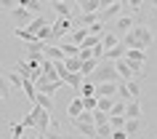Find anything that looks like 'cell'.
<instances>
[{
	"label": "cell",
	"mask_w": 157,
	"mask_h": 139,
	"mask_svg": "<svg viewBox=\"0 0 157 139\" xmlns=\"http://www.w3.org/2000/svg\"><path fill=\"white\" fill-rule=\"evenodd\" d=\"M88 80H91L93 86H96V83H120V75H117V70H115V62H99L96 72H93Z\"/></svg>",
	"instance_id": "obj_1"
},
{
	"label": "cell",
	"mask_w": 157,
	"mask_h": 139,
	"mask_svg": "<svg viewBox=\"0 0 157 139\" xmlns=\"http://www.w3.org/2000/svg\"><path fill=\"white\" fill-rule=\"evenodd\" d=\"M72 32V19H56L53 24H51V38L45 46H59V40L64 38V35Z\"/></svg>",
	"instance_id": "obj_2"
},
{
	"label": "cell",
	"mask_w": 157,
	"mask_h": 139,
	"mask_svg": "<svg viewBox=\"0 0 157 139\" xmlns=\"http://www.w3.org/2000/svg\"><path fill=\"white\" fill-rule=\"evenodd\" d=\"M131 35L136 38V43H139V48H141V51H147L149 46L155 43V35H152V30H149L147 24H133Z\"/></svg>",
	"instance_id": "obj_3"
},
{
	"label": "cell",
	"mask_w": 157,
	"mask_h": 139,
	"mask_svg": "<svg viewBox=\"0 0 157 139\" xmlns=\"http://www.w3.org/2000/svg\"><path fill=\"white\" fill-rule=\"evenodd\" d=\"M123 11H125V0H112V3H107V6L99 11V22L104 24L107 19H117V16H123Z\"/></svg>",
	"instance_id": "obj_4"
},
{
	"label": "cell",
	"mask_w": 157,
	"mask_h": 139,
	"mask_svg": "<svg viewBox=\"0 0 157 139\" xmlns=\"http://www.w3.org/2000/svg\"><path fill=\"white\" fill-rule=\"evenodd\" d=\"M11 16H13V22H16V30H27V27H29V22H32V14H29V11L27 8H21V6H16V8L11 11Z\"/></svg>",
	"instance_id": "obj_5"
},
{
	"label": "cell",
	"mask_w": 157,
	"mask_h": 139,
	"mask_svg": "<svg viewBox=\"0 0 157 139\" xmlns=\"http://www.w3.org/2000/svg\"><path fill=\"white\" fill-rule=\"evenodd\" d=\"M48 6L59 14V19H72V8H75V3H69V0H51Z\"/></svg>",
	"instance_id": "obj_6"
},
{
	"label": "cell",
	"mask_w": 157,
	"mask_h": 139,
	"mask_svg": "<svg viewBox=\"0 0 157 139\" xmlns=\"http://www.w3.org/2000/svg\"><path fill=\"white\" fill-rule=\"evenodd\" d=\"M93 96H96V99H99V96L115 99L117 96V83H96V86H93Z\"/></svg>",
	"instance_id": "obj_7"
},
{
	"label": "cell",
	"mask_w": 157,
	"mask_h": 139,
	"mask_svg": "<svg viewBox=\"0 0 157 139\" xmlns=\"http://www.w3.org/2000/svg\"><path fill=\"white\" fill-rule=\"evenodd\" d=\"M144 129H147V121H144V118H139V121H125V126H123V131L128 134V139H131V137H139Z\"/></svg>",
	"instance_id": "obj_8"
},
{
	"label": "cell",
	"mask_w": 157,
	"mask_h": 139,
	"mask_svg": "<svg viewBox=\"0 0 157 139\" xmlns=\"http://www.w3.org/2000/svg\"><path fill=\"white\" fill-rule=\"evenodd\" d=\"M77 8H80V14H99L107 3H101V0H80V3H75Z\"/></svg>",
	"instance_id": "obj_9"
},
{
	"label": "cell",
	"mask_w": 157,
	"mask_h": 139,
	"mask_svg": "<svg viewBox=\"0 0 157 139\" xmlns=\"http://www.w3.org/2000/svg\"><path fill=\"white\" fill-rule=\"evenodd\" d=\"M21 8H27L32 16H43V8L48 6V3H43V0H24V3H19Z\"/></svg>",
	"instance_id": "obj_10"
},
{
	"label": "cell",
	"mask_w": 157,
	"mask_h": 139,
	"mask_svg": "<svg viewBox=\"0 0 157 139\" xmlns=\"http://www.w3.org/2000/svg\"><path fill=\"white\" fill-rule=\"evenodd\" d=\"M139 118H144L141 115V102L136 99V102H128L125 104V121H139Z\"/></svg>",
	"instance_id": "obj_11"
},
{
	"label": "cell",
	"mask_w": 157,
	"mask_h": 139,
	"mask_svg": "<svg viewBox=\"0 0 157 139\" xmlns=\"http://www.w3.org/2000/svg\"><path fill=\"white\" fill-rule=\"evenodd\" d=\"M125 62L128 64H133V62H139V64H147V51H141V48H133V51H125Z\"/></svg>",
	"instance_id": "obj_12"
},
{
	"label": "cell",
	"mask_w": 157,
	"mask_h": 139,
	"mask_svg": "<svg viewBox=\"0 0 157 139\" xmlns=\"http://www.w3.org/2000/svg\"><path fill=\"white\" fill-rule=\"evenodd\" d=\"M83 80H85V78H80L77 72H67L64 78H61V83H64V86H69V88H75V91H80Z\"/></svg>",
	"instance_id": "obj_13"
},
{
	"label": "cell",
	"mask_w": 157,
	"mask_h": 139,
	"mask_svg": "<svg viewBox=\"0 0 157 139\" xmlns=\"http://www.w3.org/2000/svg\"><path fill=\"white\" fill-rule=\"evenodd\" d=\"M115 22H117V30H120V38H123L125 32H131L133 24H136V22H133V16H125V14H123V16H117Z\"/></svg>",
	"instance_id": "obj_14"
},
{
	"label": "cell",
	"mask_w": 157,
	"mask_h": 139,
	"mask_svg": "<svg viewBox=\"0 0 157 139\" xmlns=\"http://www.w3.org/2000/svg\"><path fill=\"white\" fill-rule=\"evenodd\" d=\"M85 38H88V30H85V27H75L72 32H69V43L77 46V48H80V43H83Z\"/></svg>",
	"instance_id": "obj_15"
},
{
	"label": "cell",
	"mask_w": 157,
	"mask_h": 139,
	"mask_svg": "<svg viewBox=\"0 0 157 139\" xmlns=\"http://www.w3.org/2000/svg\"><path fill=\"white\" fill-rule=\"evenodd\" d=\"M96 67H99V62H96V59H88V62H80V78H85V80H88V78H91V75L96 72Z\"/></svg>",
	"instance_id": "obj_16"
},
{
	"label": "cell",
	"mask_w": 157,
	"mask_h": 139,
	"mask_svg": "<svg viewBox=\"0 0 157 139\" xmlns=\"http://www.w3.org/2000/svg\"><path fill=\"white\" fill-rule=\"evenodd\" d=\"M43 27H48V19H45V16H35L32 22H29V27H27V32H29V35H37ZM35 40H37V38H35Z\"/></svg>",
	"instance_id": "obj_17"
},
{
	"label": "cell",
	"mask_w": 157,
	"mask_h": 139,
	"mask_svg": "<svg viewBox=\"0 0 157 139\" xmlns=\"http://www.w3.org/2000/svg\"><path fill=\"white\" fill-rule=\"evenodd\" d=\"M83 112V99L80 96H75L72 102H69V107H67V115H69V121H75L77 115Z\"/></svg>",
	"instance_id": "obj_18"
},
{
	"label": "cell",
	"mask_w": 157,
	"mask_h": 139,
	"mask_svg": "<svg viewBox=\"0 0 157 139\" xmlns=\"http://www.w3.org/2000/svg\"><path fill=\"white\" fill-rule=\"evenodd\" d=\"M117 43H120V35H115V32H104V35H101V48H104V51L115 48Z\"/></svg>",
	"instance_id": "obj_19"
},
{
	"label": "cell",
	"mask_w": 157,
	"mask_h": 139,
	"mask_svg": "<svg viewBox=\"0 0 157 139\" xmlns=\"http://www.w3.org/2000/svg\"><path fill=\"white\" fill-rule=\"evenodd\" d=\"M32 104H37L40 110L51 112V110H53V99H51V96H45V94H35V102H32Z\"/></svg>",
	"instance_id": "obj_20"
},
{
	"label": "cell",
	"mask_w": 157,
	"mask_h": 139,
	"mask_svg": "<svg viewBox=\"0 0 157 139\" xmlns=\"http://www.w3.org/2000/svg\"><path fill=\"white\" fill-rule=\"evenodd\" d=\"M72 126H75L77 131H80L83 137H88V139H96V126H91V123H75V121H72Z\"/></svg>",
	"instance_id": "obj_21"
},
{
	"label": "cell",
	"mask_w": 157,
	"mask_h": 139,
	"mask_svg": "<svg viewBox=\"0 0 157 139\" xmlns=\"http://www.w3.org/2000/svg\"><path fill=\"white\" fill-rule=\"evenodd\" d=\"M117 99H109V96H99L96 99V110H99V112H107L109 115V110H112V104H115Z\"/></svg>",
	"instance_id": "obj_22"
},
{
	"label": "cell",
	"mask_w": 157,
	"mask_h": 139,
	"mask_svg": "<svg viewBox=\"0 0 157 139\" xmlns=\"http://www.w3.org/2000/svg\"><path fill=\"white\" fill-rule=\"evenodd\" d=\"M59 51H61L67 59H69V56H75V59L80 56V48H77V46H72V43H59Z\"/></svg>",
	"instance_id": "obj_23"
},
{
	"label": "cell",
	"mask_w": 157,
	"mask_h": 139,
	"mask_svg": "<svg viewBox=\"0 0 157 139\" xmlns=\"http://www.w3.org/2000/svg\"><path fill=\"white\" fill-rule=\"evenodd\" d=\"M6 83H8V86H13V88H21V86H24L21 75H19V72H13V70H11V72H6Z\"/></svg>",
	"instance_id": "obj_24"
},
{
	"label": "cell",
	"mask_w": 157,
	"mask_h": 139,
	"mask_svg": "<svg viewBox=\"0 0 157 139\" xmlns=\"http://www.w3.org/2000/svg\"><path fill=\"white\" fill-rule=\"evenodd\" d=\"M61 64H64V70H67V72H77V75H80V59L69 56V59H64Z\"/></svg>",
	"instance_id": "obj_25"
},
{
	"label": "cell",
	"mask_w": 157,
	"mask_h": 139,
	"mask_svg": "<svg viewBox=\"0 0 157 139\" xmlns=\"http://www.w3.org/2000/svg\"><path fill=\"white\" fill-rule=\"evenodd\" d=\"M77 22H80V27H85V30H88L91 24H96V22H99V14H80V19H77Z\"/></svg>",
	"instance_id": "obj_26"
},
{
	"label": "cell",
	"mask_w": 157,
	"mask_h": 139,
	"mask_svg": "<svg viewBox=\"0 0 157 139\" xmlns=\"http://www.w3.org/2000/svg\"><path fill=\"white\" fill-rule=\"evenodd\" d=\"M125 86H128V94H131V102H136V99L141 96V86H139V80H128Z\"/></svg>",
	"instance_id": "obj_27"
},
{
	"label": "cell",
	"mask_w": 157,
	"mask_h": 139,
	"mask_svg": "<svg viewBox=\"0 0 157 139\" xmlns=\"http://www.w3.org/2000/svg\"><path fill=\"white\" fill-rule=\"evenodd\" d=\"M77 96H80V99L93 96V83L91 80H83V86H80V91H77Z\"/></svg>",
	"instance_id": "obj_28"
},
{
	"label": "cell",
	"mask_w": 157,
	"mask_h": 139,
	"mask_svg": "<svg viewBox=\"0 0 157 139\" xmlns=\"http://www.w3.org/2000/svg\"><path fill=\"white\" fill-rule=\"evenodd\" d=\"M109 118H125V102H115L109 110Z\"/></svg>",
	"instance_id": "obj_29"
},
{
	"label": "cell",
	"mask_w": 157,
	"mask_h": 139,
	"mask_svg": "<svg viewBox=\"0 0 157 139\" xmlns=\"http://www.w3.org/2000/svg\"><path fill=\"white\" fill-rule=\"evenodd\" d=\"M107 123H109V115L107 112H99V110L93 112V126H96V129H99V126H107Z\"/></svg>",
	"instance_id": "obj_30"
},
{
	"label": "cell",
	"mask_w": 157,
	"mask_h": 139,
	"mask_svg": "<svg viewBox=\"0 0 157 139\" xmlns=\"http://www.w3.org/2000/svg\"><path fill=\"white\" fill-rule=\"evenodd\" d=\"M21 88H24L27 99H29V102H35V94H37V91H35V83H32V80H24V86H21Z\"/></svg>",
	"instance_id": "obj_31"
},
{
	"label": "cell",
	"mask_w": 157,
	"mask_h": 139,
	"mask_svg": "<svg viewBox=\"0 0 157 139\" xmlns=\"http://www.w3.org/2000/svg\"><path fill=\"white\" fill-rule=\"evenodd\" d=\"M21 126H24V129H35V107H32V110H29V112L24 115V121H21Z\"/></svg>",
	"instance_id": "obj_32"
},
{
	"label": "cell",
	"mask_w": 157,
	"mask_h": 139,
	"mask_svg": "<svg viewBox=\"0 0 157 139\" xmlns=\"http://www.w3.org/2000/svg\"><path fill=\"white\" fill-rule=\"evenodd\" d=\"M109 139V137H112V129H109V123H107V126H99V129H96V139Z\"/></svg>",
	"instance_id": "obj_33"
},
{
	"label": "cell",
	"mask_w": 157,
	"mask_h": 139,
	"mask_svg": "<svg viewBox=\"0 0 157 139\" xmlns=\"http://www.w3.org/2000/svg\"><path fill=\"white\" fill-rule=\"evenodd\" d=\"M11 134H13V137H21V134H24V126L16 123V121H11Z\"/></svg>",
	"instance_id": "obj_34"
},
{
	"label": "cell",
	"mask_w": 157,
	"mask_h": 139,
	"mask_svg": "<svg viewBox=\"0 0 157 139\" xmlns=\"http://www.w3.org/2000/svg\"><path fill=\"white\" fill-rule=\"evenodd\" d=\"M0 94H3V99H6V96L11 94V86L6 83V78H0Z\"/></svg>",
	"instance_id": "obj_35"
},
{
	"label": "cell",
	"mask_w": 157,
	"mask_h": 139,
	"mask_svg": "<svg viewBox=\"0 0 157 139\" xmlns=\"http://www.w3.org/2000/svg\"><path fill=\"white\" fill-rule=\"evenodd\" d=\"M43 139H69L64 134H56V131H48V134H43Z\"/></svg>",
	"instance_id": "obj_36"
},
{
	"label": "cell",
	"mask_w": 157,
	"mask_h": 139,
	"mask_svg": "<svg viewBox=\"0 0 157 139\" xmlns=\"http://www.w3.org/2000/svg\"><path fill=\"white\" fill-rule=\"evenodd\" d=\"M109 139H128V134H125V131H112Z\"/></svg>",
	"instance_id": "obj_37"
},
{
	"label": "cell",
	"mask_w": 157,
	"mask_h": 139,
	"mask_svg": "<svg viewBox=\"0 0 157 139\" xmlns=\"http://www.w3.org/2000/svg\"><path fill=\"white\" fill-rule=\"evenodd\" d=\"M8 139H19V137H13V134H11V137H8Z\"/></svg>",
	"instance_id": "obj_38"
},
{
	"label": "cell",
	"mask_w": 157,
	"mask_h": 139,
	"mask_svg": "<svg viewBox=\"0 0 157 139\" xmlns=\"http://www.w3.org/2000/svg\"><path fill=\"white\" fill-rule=\"evenodd\" d=\"M155 16H157V3H155Z\"/></svg>",
	"instance_id": "obj_39"
}]
</instances>
